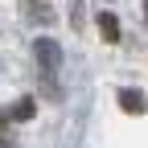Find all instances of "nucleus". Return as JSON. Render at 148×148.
<instances>
[{
  "mask_svg": "<svg viewBox=\"0 0 148 148\" xmlns=\"http://www.w3.org/2000/svg\"><path fill=\"white\" fill-rule=\"evenodd\" d=\"M4 115H8V119H21V123L33 119V95H21V99H16V103L4 111Z\"/></svg>",
  "mask_w": 148,
  "mask_h": 148,
  "instance_id": "4",
  "label": "nucleus"
},
{
  "mask_svg": "<svg viewBox=\"0 0 148 148\" xmlns=\"http://www.w3.org/2000/svg\"><path fill=\"white\" fill-rule=\"evenodd\" d=\"M70 25H74V33H82V0H70Z\"/></svg>",
  "mask_w": 148,
  "mask_h": 148,
  "instance_id": "6",
  "label": "nucleus"
},
{
  "mask_svg": "<svg viewBox=\"0 0 148 148\" xmlns=\"http://www.w3.org/2000/svg\"><path fill=\"white\" fill-rule=\"evenodd\" d=\"M144 21H148V0H144Z\"/></svg>",
  "mask_w": 148,
  "mask_h": 148,
  "instance_id": "7",
  "label": "nucleus"
},
{
  "mask_svg": "<svg viewBox=\"0 0 148 148\" xmlns=\"http://www.w3.org/2000/svg\"><path fill=\"white\" fill-rule=\"evenodd\" d=\"M99 33L107 45H119V16L115 12H99Z\"/></svg>",
  "mask_w": 148,
  "mask_h": 148,
  "instance_id": "3",
  "label": "nucleus"
},
{
  "mask_svg": "<svg viewBox=\"0 0 148 148\" xmlns=\"http://www.w3.org/2000/svg\"><path fill=\"white\" fill-rule=\"evenodd\" d=\"M115 103H119V111H127V115H144L148 111V95L140 86H119L115 90Z\"/></svg>",
  "mask_w": 148,
  "mask_h": 148,
  "instance_id": "2",
  "label": "nucleus"
},
{
  "mask_svg": "<svg viewBox=\"0 0 148 148\" xmlns=\"http://www.w3.org/2000/svg\"><path fill=\"white\" fill-rule=\"evenodd\" d=\"M33 58H37L41 70L58 74V66H62V45L53 41V37H37V41H33Z\"/></svg>",
  "mask_w": 148,
  "mask_h": 148,
  "instance_id": "1",
  "label": "nucleus"
},
{
  "mask_svg": "<svg viewBox=\"0 0 148 148\" xmlns=\"http://www.w3.org/2000/svg\"><path fill=\"white\" fill-rule=\"evenodd\" d=\"M29 16H33L37 25H45V21H49V8L41 4V0H33V4H29Z\"/></svg>",
  "mask_w": 148,
  "mask_h": 148,
  "instance_id": "5",
  "label": "nucleus"
}]
</instances>
